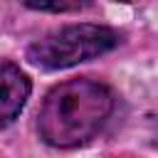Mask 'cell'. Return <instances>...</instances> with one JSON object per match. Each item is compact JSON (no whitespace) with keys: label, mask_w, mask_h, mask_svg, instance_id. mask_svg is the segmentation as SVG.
Wrapping results in <instances>:
<instances>
[{"label":"cell","mask_w":158,"mask_h":158,"mask_svg":"<svg viewBox=\"0 0 158 158\" xmlns=\"http://www.w3.org/2000/svg\"><path fill=\"white\" fill-rule=\"evenodd\" d=\"M114 91L91 77L52 86L37 114V131L52 148H77L91 141L114 111Z\"/></svg>","instance_id":"obj_1"},{"label":"cell","mask_w":158,"mask_h":158,"mask_svg":"<svg viewBox=\"0 0 158 158\" xmlns=\"http://www.w3.org/2000/svg\"><path fill=\"white\" fill-rule=\"evenodd\" d=\"M121 42V35L106 25H64L35 40L27 47V59L42 69H67L79 62L111 52Z\"/></svg>","instance_id":"obj_2"},{"label":"cell","mask_w":158,"mask_h":158,"mask_svg":"<svg viewBox=\"0 0 158 158\" xmlns=\"http://www.w3.org/2000/svg\"><path fill=\"white\" fill-rule=\"evenodd\" d=\"M32 94L30 77L12 62L0 64V128L10 126Z\"/></svg>","instance_id":"obj_3"},{"label":"cell","mask_w":158,"mask_h":158,"mask_svg":"<svg viewBox=\"0 0 158 158\" xmlns=\"http://www.w3.org/2000/svg\"><path fill=\"white\" fill-rule=\"evenodd\" d=\"M25 7H30V10H40V12H74V10L86 7V2H79V0H74V2H67V0H54V2H32V0H27Z\"/></svg>","instance_id":"obj_4"}]
</instances>
